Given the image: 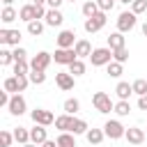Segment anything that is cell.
<instances>
[{"label": "cell", "instance_id": "cell-39", "mask_svg": "<svg viewBox=\"0 0 147 147\" xmlns=\"http://www.w3.org/2000/svg\"><path fill=\"white\" fill-rule=\"evenodd\" d=\"M11 62H14V53H11L9 48H2V51H0V64L7 67V64H11Z\"/></svg>", "mask_w": 147, "mask_h": 147}, {"label": "cell", "instance_id": "cell-24", "mask_svg": "<svg viewBox=\"0 0 147 147\" xmlns=\"http://www.w3.org/2000/svg\"><path fill=\"white\" fill-rule=\"evenodd\" d=\"M16 18H18V11H16L14 7H2V11H0V21H2L5 25L14 23Z\"/></svg>", "mask_w": 147, "mask_h": 147}, {"label": "cell", "instance_id": "cell-42", "mask_svg": "<svg viewBox=\"0 0 147 147\" xmlns=\"http://www.w3.org/2000/svg\"><path fill=\"white\" fill-rule=\"evenodd\" d=\"M62 2H67V0H46V5L51 7V9H60V5Z\"/></svg>", "mask_w": 147, "mask_h": 147}, {"label": "cell", "instance_id": "cell-32", "mask_svg": "<svg viewBox=\"0 0 147 147\" xmlns=\"http://www.w3.org/2000/svg\"><path fill=\"white\" fill-rule=\"evenodd\" d=\"M131 85H133V94H138V96H145L147 94V80L145 78H136Z\"/></svg>", "mask_w": 147, "mask_h": 147}, {"label": "cell", "instance_id": "cell-19", "mask_svg": "<svg viewBox=\"0 0 147 147\" xmlns=\"http://www.w3.org/2000/svg\"><path fill=\"white\" fill-rule=\"evenodd\" d=\"M115 92H117L119 101H129V96L133 94V85H131V83H126V80H119V83H117V87H115Z\"/></svg>", "mask_w": 147, "mask_h": 147}, {"label": "cell", "instance_id": "cell-2", "mask_svg": "<svg viewBox=\"0 0 147 147\" xmlns=\"http://www.w3.org/2000/svg\"><path fill=\"white\" fill-rule=\"evenodd\" d=\"M92 106H94L99 113H103V115H108V113L115 110V103H113L110 94H106V92H94V94H92Z\"/></svg>", "mask_w": 147, "mask_h": 147}, {"label": "cell", "instance_id": "cell-45", "mask_svg": "<svg viewBox=\"0 0 147 147\" xmlns=\"http://www.w3.org/2000/svg\"><path fill=\"white\" fill-rule=\"evenodd\" d=\"M140 30H142V34L147 37V21H142V25H140Z\"/></svg>", "mask_w": 147, "mask_h": 147}, {"label": "cell", "instance_id": "cell-25", "mask_svg": "<svg viewBox=\"0 0 147 147\" xmlns=\"http://www.w3.org/2000/svg\"><path fill=\"white\" fill-rule=\"evenodd\" d=\"M2 90H7L9 94H21L18 78H16V76H9V78H5V83H2Z\"/></svg>", "mask_w": 147, "mask_h": 147}, {"label": "cell", "instance_id": "cell-33", "mask_svg": "<svg viewBox=\"0 0 147 147\" xmlns=\"http://www.w3.org/2000/svg\"><path fill=\"white\" fill-rule=\"evenodd\" d=\"M113 113H117L119 117H126V115L131 113V103H129V101H117V103H115V110H113Z\"/></svg>", "mask_w": 147, "mask_h": 147}, {"label": "cell", "instance_id": "cell-47", "mask_svg": "<svg viewBox=\"0 0 147 147\" xmlns=\"http://www.w3.org/2000/svg\"><path fill=\"white\" fill-rule=\"evenodd\" d=\"M2 5H5V7H11V5H14V0H2Z\"/></svg>", "mask_w": 147, "mask_h": 147}, {"label": "cell", "instance_id": "cell-23", "mask_svg": "<svg viewBox=\"0 0 147 147\" xmlns=\"http://www.w3.org/2000/svg\"><path fill=\"white\" fill-rule=\"evenodd\" d=\"M85 138H87L90 145H101L103 138H106V133H103V129H90V131L85 133Z\"/></svg>", "mask_w": 147, "mask_h": 147}, {"label": "cell", "instance_id": "cell-14", "mask_svg": "<svg viewBox=\"0 0 147 147\" xmlns=\"http://www.w3.org/2000/svg\"><path fill=\"white\" fill-rule=\"evenodd\" d=\"M48 140V133H46V126H41V124H34L32 129H30V142H34V145H44Z\"/></svg>", "mask_w": 147, "mask_h": 147}, {"label": "cell", "instance_id": "cell-5", "mask_svg": "<svg viewBox=\"0 0 147 147\" xmlns=\"http://www.w3.org/2000/svg\"><path fill=\"white\" fill-rule=\"evenodd\" d=\"M106 11H99L96 16H92V18H85V23H83V28H85V32L87 34H94V32H99L103 25H106Z\"/></svg>", "mask_w": 147, "mask_h": 147}, {"label": "cell", "instance_id": "cell-17", "mask_svg": "<svg viewBox=\"0 0 147 147\" xmlns=\"http://www.w3.org/2000/svg\"><path fill=\"white\" fill-rule=\"evenodd\" d=\"M71 124H74V115H60L55 117V129H60V133H69L71 131Z\"/></svg>", "mask_w": 147, "mask_h": 147}, {"label": "cell", "instance_id": "cell-12", "mask_svg": "<svg viewBox=\"0 0 147 147\" xmlns=\"http://www.w3.org/2000/svg\"><path fill=\"white\" fill-rule=\"evenodd\" d=\"M124 138H126L129 145H142V142L147 140V133H145L140 126H129L126 133H124Z\"/></svg>", "mask_w": 147, "mask_h": 147}, {"label": "cell", "instance_id": "cell-16", "mask_svg": "<svg viewBox=\"0 0 147 147\" xmlns=\"http://www.w3.org/2000/svg\"><path fill=\"white\" fill-rule=\"evenodd\" d=\"M74 51H76L78 60H83V57H90L94 48H92V44H90L87 39H78V41H76V46H74Z\"/></svg>", "mask_w": 147, "mask_h": 147}, {"label": "cell", "instance_id": "cell-44", "mask_svg": "<svg viewBox=\"0 0 147 147\" xmlns=\"http://www.w3.org/2000/svg\"><path fill=\"white\" fill-rule=\"evenodd\" d=\"M41 147H57V140H46Z\"/></svg>", "mask_w": 147, "mask_h": 147}, {"label": "cell", "instance_id": "cell-6", "mask_svg": "<svg viewBox=\"0 0 147 147\" xmlns=\"http://www.w3.org/2000/svg\"><path fill=\"white\" fill-rule=\"evenodd\" d=\"M51 62H53V55L46 53V51H39V53L30 60V69H32V71H46Z\"/></svg>", "mask_w": 147, "mask_h": 147}, {"label": "cell", "instance_id": "cell-38", "mask_svg": "<svg viewBox=\"0 0 147 147\" xmlns=\"http://www.w3.org/2000/svg\"><path fill=\"white\" fill-rule=\"evenodd\" d=\"M11 142H14V133L7 131V129H2L0 131V145L2 147H11Z\"/></svg>", "mask_w": 147, "mask_h": 147}, {"label": "cell", "instance_id": "cell-15", "mask_svg": "<svg viewBox=\"0 0 147 147\" xmlns=\"http://www.w3.org/2000/svg\"><path fill=\"white\" fill-rule=\"evenodd\" d=\"M44 23H46V25H51V28H60V25L64 23V14H62L60 9H48V14H46Z\"/></svg>", "mask_w": 147, "mask_h": 147}, {"label": "cell", "instance_id": "cell-48", "mask_svg": "<svg viewBox=\"0 0 147 147\" xmlns=\"http://www.w3.org/2000/svg\"><path fill=\"white\" fill-rule=\"evenodd\" d=\"M21 147H39V145H34V142H28V145H21Z\"/></svg>", "mask_w": 147, "mask_h": 147}, {"label": "cell", "instance_id": "cell-1", "mask_svg": "<svg viewBox=\"0 0 147 147\" xmlns=\"http://www.w3.org/2000/svg\"><path fill=\"white\" fill-rule=\"evenodd\" d=\"M90 62H92V67H108V64L113 62V51H110L108 46H99V48L92 51Z\"/></svg>", "mask_w": 147, "mask_h": 147}, {"label": "cell", "instance_id": "cell-7", "mask_svg": "<svg viewBox=\"0 0 147 147\" xmlns=\"http://www.w3.org/2000/svg\"><path fill=\"white\" fill-rule=\"evenodd\" d=\"M30 117H32L34 124H41V126H51V124H55V115H53L51 110H46V108H34V110L30 113Z\"/></svg>", "mask_w": 147, "mask_h": 147}, {"label": "cell", "instance_id": "cell-20", "mask_svg": "<svg viewBox=\"0 0 147 147\" xmlns=\"http://www.w3.org/2000/svg\"><path fill=\"white\" fill-rule=\"evenodd\" d=\"M124 46H126V39H124L122 32H113V34L108 37V48H110V51H119V48H124Z\"/></svg>", "mask_w": 147, "mask_h": 147}, {"label": "cell", "instance_id": "cell-36", "mask_svg": "<svg viewBox=\"0 0 147 147\" xmlns=\"http://www.w3.org/2000/svg\"><path fill=\"white\" fill-rule=\"evenodd\" d=\"M131 11H133L136 16L145 14V11H147V0H133V2H131Z\"/></svg>", "mask_w": 147, "mask_h": 147}, {"label": "cell", "instance_id": "cell-27", "mask_svg": "<svg viewBox=\"0 0 147 147\" xmlns=\"http://www.w3.org/2000/svg\"><path fill=\"white\" fill-rule=\"evenodd\" d=\"M62 108H64L67 115H76V113L80 110V101H78L76 96H71V99H67V101L62 103Z\"/></svg>", "mask_w": 147, "mask_h": 147}, {"label": "cell", "instance_id": "cell-34", "mask_svg": "<svg viewBox=\"0 0 147 147\" xmlns=\"http://www.w3.org/2000/svg\"><path fill=\"white\" fill-rule=\"evenodd\" d=\"M44 25H46V23H41V21H32V23H28V32H30L32 37H39V34L44 32Z\"/></svg>", "mask_w": 147, "mask_h": 147}, {"label": "cell", "instance_id": "cell-41", "mask_svg": "<svg viewBox=\"0 0 147 147\" xmlns=\"http://www.w3.org/2000/svg\"><path fill=\"white\" fill-rule=\"evenodd\" d=\"M96 5H99V9H101V11H106V14H108V11L115 7V0H96Z\"/></svg>", "mask_w": 147, "mask_h": 147}, {"label": "cell", "instance_id": "cell-21", "mask_svg": "<svg viewBox=\"0 0 147 147\" xmlns=\"http://www.w3.org/2000/svg\"><path fill=\"white\" fill-rule=\"evenodd\" d=\"M80 11H83V16H85V18H92V16H96V14L101 11V9H99L96 0H87V2H83Z\"/></svg>", "mask_w": 147, "mask_h": 147}, {"label": "cell", "instance_id": "cell-37", "mask_svg": "<svg viewBox=\"0 0 147 147\" xmlns=\"http://www.w3.org/2000/svg\"><path fill=\"white\" fill-rule=\"evenodd\" d=\"M113 60L119 62V64H124V62L129 60V48L124 46V48H119V51H113Z\"/></svg>", "mask_w": 147, "mask_h": 147}, {"label": "cell", "instance_id": "cell-29", "mask_svg": "<svg viewBox=\"0 0 147 147\" xmlns=\"http://www.w3.org/2000/svg\"><path fill=\"white\" fill-rule=\"evenodd\" d=\"M106 74H108L110 78H119V76L124 74V64H119V62H115V60H113V62L106 67Z\"/></svg>", "mask_w": 147, "mask_h": 147}, {"label": "cell", "instance_id": "cell-28", "mask_svg": "<svg viewBox=\"0 0 147 147\" xmlns=\"http://www.w3.org/2000/svg\"><path fill=\"white\" fill-rule=\"evenodd\" d=\"M32 69H30V62L28 60H18L14 62V76H28Z\"/></svg>", "mask_w": 147, "mask_h": 147}, {"label": "cell", "instance_id": "cell-10", "mask_svg": "<svg viewBox=\"0 0 147 147\" xmlns=\"http://www.w3.org/2000/svg\"><path fill=\"white\" fill-rule=\"evenodd\" d=\"M53 60L57 62V64H71V62H76L78 60V55H76V51L74 48H57L55 51V55H53Z\"/></svg>", "mask_w": 147, "mask_h": 147}, {"label": "cell", "instance_id": "cell-30", "mask_svg": "<svg viewBox=\"0 0 147 147\" xmlns=\"http://www.w3.org/2000/svg\"><path fill=\"white\" fill-rule=\"evenodd\" d=\"M57 147H76V136L74 133H60L57 136Z\"/></svg>", "mask_w": 147, "mask_h": 147}, {"label": "cell", "instance_id": "cell-46", "mask_svg": "<svg viewBox=\"0 0 147 147\" xmlns=\"http://www.w3.org/2000/svg\"><path fill=\"white\" fill-rule=\"evenodd\" d=\"M32 5H46V0H30Z\"/></svg>", "mask_w": 147, "mask_h": 147}, {"label": "cell", "instance_id": "cell-40", "mask_svg": "<svg viewBox=\"0 0 147 147\" xmlns=\"http://www.w3.org/2000/svg\"><path fill=\"white\" fill-rule=\"evenodd\" d=\"M11 53H14V62H18V60H28V51H25L23 46H16Z\"/></svg>", "mask_w": 147, "mask_h": 147}, {"label": "cell", "instance_id": "cell-11", "mask_svg": "<svg viewBox=\"0 0 147 147\" xmlns=\"http://www.w3.org/2000/svg\"><path fill=\"white\" fill-rule=\"evenodd\" d=\"M55 83H57V87H60L62 92H71V90L76 87V78H74L69 71H60V74H55Z\"/></svg>", "mask_w": 147, "mask_h": 147}, {"label": "cell", "instance_id": "cell-26", "mask_svg": "<svg viewBox=\"0 0 147 147\" xmlns=\"http://www.w3.org/2000/svg\"><path fill=\"white\" fill-rule=\"evenodd\" d=\"M87 131H90L87 122L80 119V117H74V124H71V131H69V133H74V136H80V133H83V136H85Z\"/></svg>", "mask_w": 147, "mask_h": 147}, {"label": "cell", "instance_id": "cell-3", "mask_svg": "<svg viewBox=\"0 0 147 147\" xmlns=\"http://www.w3.org/2000/svg\"><path fill=\"white\" fill-rule=\"evenodd\" d=\"M103 133H106V138H110V140H119V138H124L126 126H124L119 119H108V122L103 124Z\"/></svg>", "mask_w": 147, "mask_h": 147}, {"label": "cell", "instance_id": "cell-22", "mask_svg": "<svg viewBox=\"0 0 147 147\" xmlns=\"http://www.w3.org/2000/svg\"><path fill=\"white\" fill-rule=\"evenodd\" d=\"M11 133H14V140H16L18 145H28V142H30V129H25V126H16Z\"/></svg>", "mask_w": 147, "mask_h": 147}, {"label": "cell", "instance_id": "cell-35", "mask_svg": "<svg viewBox=\"0 0 147 147\" xmlns=\"http://www.w3.org/2000/svg\"><path fill=\"white\" fill-rule=\"evenodd\" d=\"M28 78H30L32 85H44V83H46V74H44V71H30Z\"/></svg>", "mask_w": 147, "mask_h": 147}, {"label": "cell", "instance_id": "cell-13", "mask_svg": "<svg viewBox=\"0 0 147 147\" xmlns=\"http://www.w3.org/2000/svg\"><path fill=\"white\" fill-rule=\"evenodd\" d=\"M55 41H57V48H74L78 39H76V32L74 30H62Z\"/></svg>", "mask_w": 147, "mask_h": 147}, {"label": "cell", "instance_id": "cell-51", "mask_svg": "<svg viewBox=\"0 0 147 147\" xmlns=\"http://www.w3.org/2000/svg\"><path fill=\"white\" fill-rule=\"evenodd\" d=\"M131 147H140V145H131Z\"/></svg>", "mask_w": 147, "mask_h": 147}, {"label": "cell", "instance_id": "cell-8", "mask_svg": "<svg viewBox=\"0 0 147 147\" xmlns=\"http://www.w3.org/2000/svg\"><path fill=\"white\" fill-rule=\"evenodd\" d=\"M7 110L14 115V117H21L25 110H28V103H25V99H23V94H11V101H9V106H7Z\"/></svg>", "mask_w": 147, "mask_h": 147}, {"label": "cell", "instance_id": "cell-50", "mask_svg": "<svg viewBox=\"0 0 147 147\" xmlns=\"http://www.w3.org/2000/svg\"><path fill=\"white\" fill-rule=\"evenodd\" d=\"M67 2H76V0H67Z\"/></svg>", "mask_w": 147, "mask_h": 147}, {"label": "cell", "instance_id": "cell-43", "mask_svg": "<svg viewBox=\"0 0 147 147\" xmlns=\"http://www.w3.org/2000/svg\"><path fill=\"white\" fill-rule=\"evenodd\" d=\"M138 108L140 110H147V94L145 96H138Z\"/></svg>", "mask_w": 147, "mask_h": 147}, {"label": "cell", "instance_id": "cell-31", "mask_svg": "<svg viewBox=\"0 0 147 147\" xmlns=\"http://www.w3.org/2000/svg\"><path fill=\"white\" fill-rule=\"evenodd\" d=\"M85 69H87V67H85V62H83V60H76V62H71V64H69V74H71L74 78L83 76V74H85Z\"/></svg>", "mask_w": 147, "mask_h": 147}, {"label": "cell", "instance_id": "cell-18", "mask_svg": "<svg viewBox=\"0 0 147 147\" xmlns=\"http://www.w3.org/2000/svg\"><path fill=\"white\" fill-rule=\"evenodd\" d=\"M18 18H21V21H25V23H32V21H37V14H34V5H32V2L23 5V7L18 9Z\"/></svg>", "mask_w": 147, "mask_h": 147}, {"label": "cell", "instance_id": "cell-9", "mask_svg": "<svg viewBox=\"0 0 147 147\" xmlns=\"http://www.w3.org/2000/svg\"><path fill=\"white\" fill-rule=\"evenodd\" d=\"M0 44L16 48V46L21 44V30H7V28H2V30H0Z\"/></svg>", "mask_w": 147, "mask_h": 147}, {"label": "cell", "instance_id": "cell-4", "mask_svg": "<svg viewBox=\"0 0 147 147\" xmlns=\"http://www.w3.org/2000/svg\"><path fill=\"white\" fill-rule=\"evenodd\" d=\"M136 23H138V16L129 9V11H122L119 16H117V32H129V30H133L136 28Z\"/></svg>", "mask_w": 147, "mask_h": 147}, {"label": "cell", "instance_id": "cell-49", "mask_svg": "<svg viewBox=\"0 0 147 147\" xmlns=\"http://www.w3.org/2000/svg\"><path fill=\"white\" fill-rule=\"evenodd\" d=\"M119 2H122V5H131L133 0H119Z\"/></svg>", "mask_w": 147, "mask_h": 147}]
</instances>
